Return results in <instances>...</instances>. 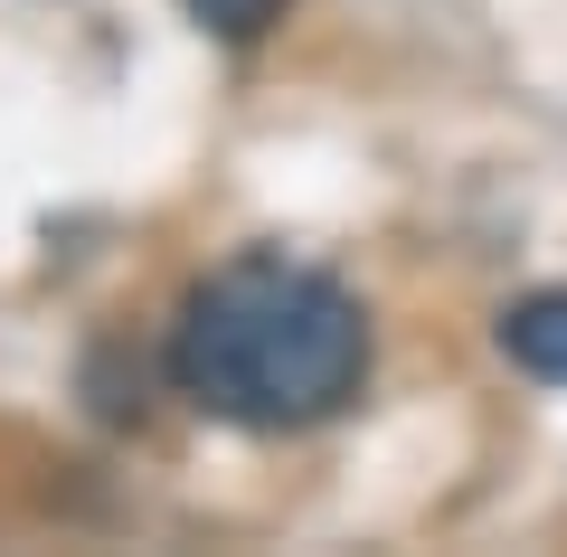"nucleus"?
<instances>
[{
	"label": "nucleus",
	"mask_w": 567,
	"mask_h": 557,
	"mask_svg": "<svg viewBox=\"0 0 567 557\" xmlns=\"http://www.w3.org/2000/svg\"><path fill=\"white\" fill-rule=\"evenodd\" d=\"M171 379L208 416L293 435L360 398L369 379V312L350 283L293 256H237L181 302L171 321Z\"/></svg>",
	"instance_id": "1"
},
{
	"label": "nucleus",
	"mask_w": 567,
	"mask_h": 557,
	"mask_svg": "<svg viewBox=\"0 0 567 557\" xmlns=\"http://www.w3.org/2000/svg\"><path fill=\"white\" fill-rule=\"evenodd\" d=\"M502 350H511V369H529V379H567V283L511 302L502 312Z\"/></svg>",
	"instance_id": "2"
},
{
	"label": "nucleus",
	"mask_w": 567,
	"mask_h": 557,
	"mask_svg": "<svg viewBox=\"0 0 567 557\" xmlns=\"http://www.w3.org/2000/svg\"><path fill=\"white\" fill-rule=\"evenodd\" d=\"M181 10L208 29V39H227V48H256L265 29L284 20V0H181Z\"/></svg>",
	"instance_id": "3"
}]
</instances>
